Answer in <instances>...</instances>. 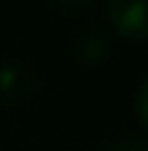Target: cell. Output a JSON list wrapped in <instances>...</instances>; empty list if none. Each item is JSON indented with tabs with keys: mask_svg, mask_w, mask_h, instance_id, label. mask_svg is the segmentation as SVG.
<instances>
[{
	"mask_svg": "<svg viewBox=\"0 0 148 151\" xmlns=\"http://www.w3.org/2000/svg\"><path fill=\"white\" fill-rule=\"evenodd\" d=\"M111 27L127 40H148V0H111L106 5Z\"/></svg>",
	"mask_w": 148,
	"mask_h": 151,
	"instance_id": "obj_1",
	"label": "cell"
},
{
	"mask_svg": "<svg viewBox=\"0 0 148 151\" xmlns=\"http://www.w3.org/2000/svg\"><path fill=\"white\" fill-rule=\"evenodd\" d=\"M135 106H138V117H140L143 127L148 130V80L140 85V90H138V101H135Z\"/></svg>",
	"mask_w": 148,
	"mask_h": 151,
	"instance_id": "obj_5",
	"label": "cell"
},
{
	"mask_svg": "<svg viewBox=\"0 0 148 151\" xmlns=\"http://www.w3.org/2000/svg\"><path fill=\"white\" fill-rule=\"evenodd\" d=\"M106 151H148V141L135 138V135H124V138H117Z\"/></svg>",
	"mask_w": 148,
	"mask_h": 151,
	"instance_id": "obj_4",
	"label": "cell"
},
{
	"mask_svg": "<svg viewBox=\"0 0 148 151\" xmlns=\"http://www.w3.org/2000/svg\"><path fill=\"white\" fill-rule=\"evenodd\" d=\"M74 53H77V58L82 64L95 66L109 56V37L103 32H98V29H87L85 35H79V40L74 45Z\"/></svg>",
	"mask_w": 148,
	"mask_h": 151,
	"instance_id": "obj_3",
	"label": "cell"
},
{
	"mask_svg": "<svg viewBox=\"0 0 148 151\" xmlns=\"http://www.w3.org/2000/svg\"><path fill=\"white\" fill-rule=\"evenodd\" d=\"M32 74L19 64L0 66V101H19L32 90Z\"/></svg>",
	"mask_w": 148,
	"mask_h": 151,
	"instance_id": "obj_2",
	"label": "cell"
}]
</instances>
